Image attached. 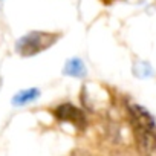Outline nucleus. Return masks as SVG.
I'll use <instances>...</instances> for the list:
<instances>
[{
    "mask_svg": "<svg viewBox=\"0 0 156 156\" xmlns=\"http://www.w3.org/2000/svg\"><path fill=\"white\" fill-rule=\"evenodd\" d=\"M52 115H54V118L58 122H67V124L73 126L78 130H83L87 126V116H86V113L80 107L73 106L72 103H64V104L57 106L52 110Z\"/></svg>",
    "mask_w": 156,
    "mask_h": 156,
    "instance_id": "obj_3",
    "label": "nucleus"
},
{
    "mask_svg": "<svg viewBox=\"0 0 156 156\" xmlns=\"http://www.w3.org/2000/svg\"><path fill=\"white\" fill-rule=\"evenodd\" d=\"M60 38L58 32H44V31H32L22 38L17 40L16 49L22 57H34L44 49H49L52 44H55Z\"/></svg>",
    "mask_w": 156,
    "mask_h": 156,
    "instance_id": "obj_2",
    "label": "nucleus"
},
{
    "mask_svg": "<svg viewBox=\"0 0 156 156\" xmlns=\"http://www.w3.org/2000/svg\"><path fill=\"white\" fill-rule=\"evenodd\" d=\"M38 97H40V90H38L37 87H31V89H25V90L17 92V94L12 97L11 103H12L16 107H22V106H26V104L35 101Z\"/></svg>",
    "mask_w": 156,
    "mask_h": 156,
    "instance_id": "obj_4",
    "label": "nucleus"
},
{
    "mask_svg": "<svg viewBox=\"0 0 156 156\" xmlns=\"http://www.w3.org/2000/svg\"><path fill=\"white\" fill-rule=\"evenodd\" d=\"M0 83H2V78H0Z\"/></svg>",
    "mask_w": 156,
    "mask_h": 156,
    "instance_id": "obj_6",
    "label": "nucleus"
},
{
    "mask_svg": "<svg viewBox=\"0 0 156 156\" xmlns=\"http://www.w3.org/2000/svg\"><path fill=\"white\" fill-rule=\"evenodd\" d=\"M63 73H64V75H69V76L81 78V76L86 75V66H84V63H83L80 58H70V60L64 64Z\"/></svg>",
    "mask_w": 156,
    "mask_h": 156,
    "instance_id": "obj_5",
    "label": "nucleus"
},
{
    "mask_svg": "<svg viewBox=\"0 0 156 156\" xmlns=\"http://www.w3.org/2000/svg\"><path fill=\"white\" fill-rule=\"evenodd\" d=\"M130 121L135 130L138 145L144 150L156 148V124L153 116L141 106H129Z\"/></svg>",
    "mask_w": 156,
    "mask_h": 156,
    "instance_id": "obj_1",
    "label": "nucleus"
}]
</instances>
